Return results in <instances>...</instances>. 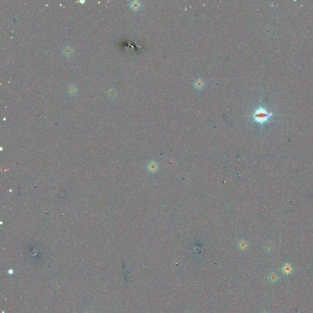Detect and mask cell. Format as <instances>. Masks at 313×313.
<instances>
[{"mask_svg": "<svg viewBox=\"0 0 313 313\" xmlns=\"http://www.w3.org/2000/svg\"><path fill=\"white\" fill-rule=\"evenodd\" d=\"M193 85L197 89L200 90L204 88V86H205V82H204V81L201 79V78H197L195 81V82L193 83Z\"/></svg>", "mask_w": 313, "mask_h": 313, "instance_id": "5", "label": "cell"}, {"mask_svg": "<svg viewBox=\"0 0 313 313\" xmlns=\"http://www.w3.org/2000/svg\"><path fill=\"white\" fill-rule=\"evenodd\" d=\"M268 280L271 283H276L280 280V276L277 273L272 272L268 275Z\"/></svg>", "mask_w": 313, "mask_h": 313, "instance_id": "3", "label": "cell"}, {"mask_svg": "<svg viewBox=\"0 0 313 313\" xmlns=\"http://www.w3.org/2000/svg\"><path fill=\"white\" fill-rule=\"evenodd\" d=\"M106 95L110 99H114L117 95H118V91L115 88H110L106 91Z\"/></svg>", "mask_w": 313, "mask_h": 313, "instance_id": "8", "label": "cell"}, {"mask_svg": "<svg viewBox=\"0 0 313 313\" xmlns=\"http://www.w3.org/2000/svg\"><path fill=\"white\" fill-rule=\"evenodd\" d=\"M272 116V113L267 111L265 108L262 107V106H260L257 108L253 114L251 115L255 122L261 125L267 122Z\"/></svg>", "mask_w": 313, "mask_h": 313, "instance_id": "1", "label": "cell"}, {"mask_svg": "<svg viewBox=\"0 0 313 313\" xmlns=\"http://www.w3.org/2000/svg\"><path fill=\"white\" fill-rule=\"evenodd\" d=\"M63 53L64 54V55H65V56L70 57L72 55H73L74 50L70 46L67 45L64 48L63 50Z\"/></svg>", "mask_w": 313, "mask_h": 313, "instance_id": "7", "label": "cell"}, {"mask_svg": "<svg viewBox=\"0 0 313 313\" xmlns=\"http://www.w3.org/2000/svg\"><path fill=\"white\" fill-rule=\"evenodd\" d=\"M88 313H89V312H88Z\"/></svg>", "mask_w": 313, "mask_h": 313, "instance_id": "9", "label": "cell"}, {"mask_svg": "<svg viewBox=\"0 0 313 313\" xmlns=\"http://www.w3.org/2000/svg\"><path fill=\"white\" fill-rule=\"evenodd\" d=\"M77 88L74 85H70L67 88V94L70 96H74L77 94Z\"/></svg>", "mask_w": 313, "mask_h": 313, "instance_id": "6", "label": "cell"}, {"mask_svg": "<svg viewBox=\"0 0 313 313\" xmlns=\"http://www.w3.org/2000/svg\"><path fill=\"white\" fill-rule=\"evenodd\" d=\"M281 271L282 272L283 274H284L285 275H290L292 273L293 271H294V268L292 266V265L289 264V263H287V264H284L283 266H282V268H281Z\"/></svg>", "mask_w": 313, "mask_h": 313, "instance_id": "2", "label": "cell"}, {"mask_svg": "<svg viewBox=\"0 0 313 313\" xmlns=\"http://www.w3.org/2000/svg\"><path fill=\"white\" fill-rule=\"evenodd\" d=\"M129 6L131 8V9H133L134 10H138L141 9L142 6V4L141 1L134 0V1H130Z\"/></svg>", "mask_w": 313, "mask_h": 313, "instance_id": "4", "label": "cell"}]
</instances>
